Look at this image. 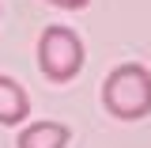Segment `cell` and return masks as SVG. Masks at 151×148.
<instances>
[{"label": "cell", "instance_id": "6da1fadb", "mask_svg": "<svg viewBox=\"0 0 151 148\" xmlns=\"http://www.w3.org/2000/svg\"><path fill=\"white\" fill-rule=\"evenodd\" d=\"M102 106L121 122L147 118L151 114V72L144 65H117L102 80Z\"/></svg>", "mask_w": 151, "mask_h": 148}, {"label": "cell", "instance_id": "7a4b0ae2", "mask_svg": "<svg viewBox=\"0 0 151 148\" xmlns=\"http://www.w3.org/2000/svg\"><path fill=\"white\" fill-rule=\"evenodd\" d=\"M83 61H87V53H83V38L76 34L72 27L53 23V27L42 31V38H38V69H42L45 80L68 84V80L79 76Z\"/></svg>", "mask_w": 151, "mask_h": 148}, {"label": "cell", "instance_id": "3957f363", "mask_svg": "<svg viewBox=\"0 0 151 148\" xmlns=\"http://www.w3.org/2000/svg\"><path fill=\"white\" fill-rule=\"evenodd\" d=\"M30 118V95L23 84L0 72V125H23Z\"/></svg>", "mask_w": 151, "mask_h": 148}, {"label": "cell", "instance_id": "277c9868", "mask_svg": "<svg viewBox=\"0 0 151 148\" xmlns=\"http://www.w3.org/2000/svg\"><path fill=\"white\" fill-rule=\"evenodd\" d=\"M72 141V129L64 122H30L23 125L15 148H68Z\"/></svg>", "mask_w": 151, "mask_h": 148}, {"label": "cell", "instance_id": "5b68a950", "mask_svg": "<svg viewBox=\"0 0 151 148\" xmlns=\"http://www.w3.org/2000/svg\"><path fill=\"white\" fill-rule=\"evenodd\" d=\"M53 8H68V12H79V8H87L91 0H49Z\"/></svg>", "mask_w": 151, "mask_h": 148}]
</instances>
